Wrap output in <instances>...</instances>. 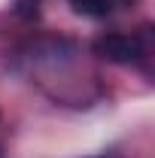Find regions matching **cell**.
Wrapping results in <instances>:
<instances>
[{"label": "cell", "instance_id": "cell-1", "mask_svg": "<svg viewBox=\"0 0 155 158\" xmlns=\"http://www.w3.org/2000/svg\"><path fill=\"white\" fill-rule=\"evenodd\" d=\"M94 55L113 61V64H134L143 55V43L131 34H107L94 40Z\"/></svg>", "mask_w": 155, "mask_h": 158}, {"label": "cell", "instance_id": "cell-2", "mask_svg": "<svg viewBox=\"0 0 155 158\" xmlns=\"http://www.w3.org/2000/svg\"><path fill=\"white\" fill-rule=\"evenodd\" d=\"M73 12L88 15V19H107L113 12V0H70Z\"/></svg>", "mask_w": 155, "mask_h": 158}, {"label": "cell", "instance_id": "cell-3", "mask_svg": "<svg viewBox=\"0 0 155 158\" xmlns=\"http://www.w3.org/2000/svg\"><path fill=\"white\" fill-rule=\"evenodd\" d=\"M15 12L21 19H34L40 12V0H15Z\"/></svg>", "mask_w": 155, "mask_h": 158}]
</instances>
